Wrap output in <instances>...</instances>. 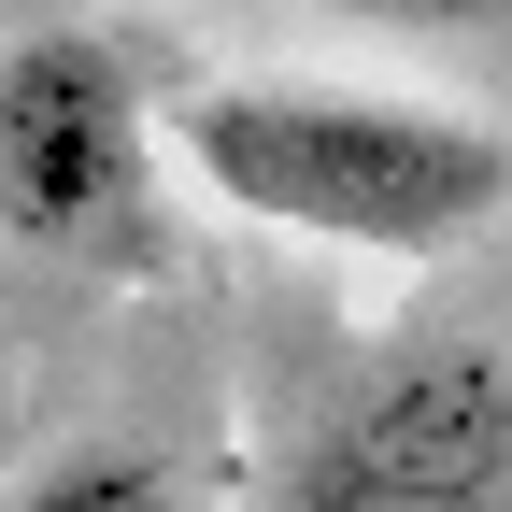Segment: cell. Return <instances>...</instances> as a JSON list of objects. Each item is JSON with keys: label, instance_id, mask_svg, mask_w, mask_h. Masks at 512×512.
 <instances>
[{"label": "cell", "instance_id": "6da1fadb", "mask_svg": "<svg viewBox=\"0 0 512 512\" xmlns=\"http://www.w3.org/2000/svg\"><path fill=\"white\" fill-rule=\"evenodd\" d=\"M171 157L228 214L328 242V256H456L512 214V143L484 114H441L399 86H328V72H228L171 114Z\"/></svg>", "mask_w": 512, "mask_h": 512}, {"label": "cell", "instance_id": "7a4b0ae2", "mask_svg": "<svg viewBox=\"0 0 512 512\" xmlns=\"http://www.w3.org/2000/svg\"><path fill=\"white\" fill-rule=\"evenodd\" d=\"M0 242L29 256H157V128L100 29L0 43Z\"/></svg>", "mask_w": 512, "mask_h": 512}, {"label": "cell", "instance_id": "3957f363", "mask_svg": "<svg viewBox=\"0 0 512 512\" xmlns=\"http://www.w3.org/2000/svg\"><path fill=\"white\" fill-rule=\"evenodd\" d=\"M271 512H512V356L413 342L285 456Z\"/></svg>", "mask_w": 512, "mask_h": 512}, {"label": "cell", "instance_id": "277c9868", "mask_svg": "<svg viewBox=\"0 0 512 512\" xmlns=\"http://www.w3.org/2000/svg\"><path fill=\"white\" fill-rule=\"evenodd\" d=\"M15 512H171V470L157 456H57Z\"/></svg>", "mask_w": 512, "mask_h": 512}, {"label": "cell", "instance_id": "5b68a950", "mask_svg": "<svg viewBox=\"0 0 512 512\" xmlns=\"http://www.w3.org/2000/svg\"><path fill=\"white\" fill-rule=\"evenodd\" d=\"M328 15H370V29H498L512 0H328Z\"/></svg>", "mask_w": 512, "mask_h": 512}]
</instances>
